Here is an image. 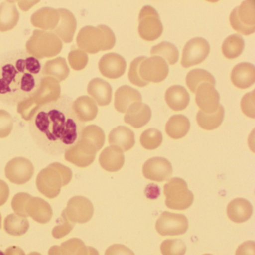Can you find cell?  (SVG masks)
I'll return each mask as SVG.
<instances>
[{
  "label": "cell",
  "instance_id": "cell-1",
  "mask_svg": "<svg viewBox=\"0 0 255 255\" xmlns=\"http://www.w3.org/2000/svg\"><path fill=\"white\" fill-rule=\"evenodd\" d=\"M66 95L41 107L29 121V130L41 150L59 156L75 144L80 137L82 124Z\"/></svg>",
  "mask_w": 255,
  "mask_h": 255
},
{
  "label": "cell",
  "instance_id": "cell-2",
  "mask_svg": "<svg viewBox=\"0 0 255 255\" xmlns=\"http://www.w3.org/2000/svg\"><path fill=\"white\" fill-rule=\"evenodd\" d=\"M43 75L38 59L23 50L0 56V101L15 105L36 90Z\"/></svg>",
  "mask_w": 255,
  "mask_h": 255
},
{
  "label": "cell",
  "instance_id": "cell-3",
  "mask_svg": "<svg viewBox=\"0 0 255 255\" xmlns=\"http://www.w3.org/2000/svg\"><path fill=\"white\" fill-rule=\"evenodd\" d=\"M168 71V64L162 58L140 56L131 62L128 77L132 84L144 87L150 82L158 83L163 81Z\"/></svg>",
  "mask_w": 255,
  "mask_h": 255
},
{
  "label": "cell",
  "instance_id": "cell-4",
  "mask_svg": "<svg viewBox=\"0 0 255 255\" xmlns=\"http://www.w3.org/2000/svg\"><path fill=\"white\" fill-rule=\"evenodd\" d=\"M60 97L59 82L53 77H44L35 92L17 104V113L25 121H30L41 107L57 101Z\"/></svg>",
  "mask_w": 255,
  "mask_h": 255
},
{
  "label": "cell",
  "instance_id": "cell-5",
  "mask_svg": "<svg viewBox=\"0 0 255 255\" xmlns=\"http://www.w3.org/2000/svg\"><path fill=\"white\" fill-rule=\"evenodd\" d=\"M73 173L68 167L53 162L38 173L36 186L42 195L50 199L56 198L61 189L72 180Z\"/></svg>",
  "mask_w": 255,
  "mask_h": 255
},
{
  "label": "cell",
  "instance_id": "cell-6",
  "mask_svg": "<svg viewBox=\"0 0 255 255\" xmlns=\"http://www.w3.org/2000/svg\"><path fill=\"white\" fill-rule=\"evenodd\" d=\"M77 44L80 50L95 54L101 50L113 49L116 44V36L112 29L105 25H99L98 27L87 26L79 32Z\"/></svg>",
  "mask_w": 255,
  "mask_h": 255
},
{
  "label": "cell",
  "instance_id": "cell-7",
  "mask_svg": "<svg viewBox=\"0 0 255 255\" xmlns=\"http://www.w3.org/2000/svg\"><path fill=\"white\" fill-rule=\"evenodd\" d=\"M62 41L52 32L35 29L26 44V52L35 59L57 56L62 50Z\"/></svg>",
  "mask_w": 255,
  "mask_h": 255
},
{
  "label": "cell",
  "instance_id": "cell-8",
  "mask_svg": "<svg viewBox=\"0 0 255 255\" xmlns=\"http://www.w3.org/2000/svg\"><path fill=\"white\" fill-rule=\"evenodd\" d=\"M164 195L165 205L171 210H186L194 201L193 193L188 189L186 182L180 177L171 178L164 186Z\"/></svg>",
  "mask_w": 255,
  "mask_h": 255
},
{
  "label": "cell",
  "instance_id": "cell-9",
  "mask_svg": "<svg viewBox=\"0 0 255 255\" xmlns=\"http://www.w3.org/2000/svg\"><path fill=\"white\" fill-rule=\"evenodd\" d=\"M255 1L247 0L233 10L230 14V23L234 30L245 35L255 31Z\"/></svg>",
  "mask_w": 255,
  "mask_h": 255
},
{
  "label": "cell",
  "instance_id": "cell-10",
  "mask_svg": "<svg viewBox=\"0 0 255 255\" xmlns=\"http://www.w3.org/2000/svg\"><path fill=\"white\" fill-rule=\"evenodd\" d=\"M138 22V34L144 41H155L162 35L163 26L159 14L153 7L144 6L141 8Z\"/></svg>",
  "mask_w": 255,
  "mask_h": 255
},
{
  "label": "cell",
  "instance_id": "cell-11",
  "mask_svg": "<svg viewBox=\"0 0 255 255\" xmlns=\"http://www.w3.org/2000/svg\"><path fill=\"white\" fill-rule=\"evenodd\" d=\"M188 228L189 222L183 214L163 212L156 222V231L162 236L182 235Z\"/></svg>",
  "mask_w": 255,
  "mask_h": 255
},
{
  "label": "cell",
  "instance_id": "cell-12",
  "mask_svg": "<svg viewBox=\"0 0 255 255\" xmlns=\"http://www.w3.org/2000/svg\"><path fill=\"white\" fill-rule=\"evenodd\" d=\"M97 152L90 143L79 138L65 152V159L79 168H86L93 163Z\"/></svg>",
  "mask_w": 255,
  "mask_h": 255
},
{
  "label": "cell",
  "instance_id": "cell-13",
  "mask_svg": "<svg viewBox=\"0 0 255 255\" xmlns=\"http://www.w3.org/2000/svg\"><path fill=\"white\" fill-rule=\"evenodd\" d=\"M210 50V44L204 38L199 37L189 40L183 50L182 66L189 68L201 63L208 56Z\"/></svg>",
  "mask_w": 255,
  "mask_h": 255
},
{
  "label": "cell",
  "instance_id": "cell-14",
  "mask_svg": "<svg viewBox=\"0 0 255 255\" xmlns=\"http://www.w3.org/2000/svg\"><path fill=\"white\" fill-rule=\"evenodd\" d=\"M35 172L33 164L24 157H15L7 163L5 177L14 184L23 185L32 178Z\"/></svg>",
  "mask_w": 255,
  "mask_h": 255
},
{
  "label": "cell",
  "instance_id": "cell-15",
  "mask_svg": "<svg viewBox=\"0 0 255 255\" xmlns=\"http://www.w3.org/2000/svg\"><path fill=\"white\" fill-rule=\"evenodd\" d=\"M64 211L71 222L83 224L92 219L95 209L90 200L86 197L74 196L68 201Z\"/></svg>",
  "mask_w": 255,
  "mask_h": 255
},
{
  "label": "cell",
  "instance_id": "cell-16",
  "mask_svg": "<svg viewBox=\"0 0 255 255\" xmlns=\"http://www.w3.org/2000/svg\"><path fill=\"white\" fill-rule=\"evenodd\" d=\"M142 172L147 180L163 182L172 175V165L165 158L156 156L144 162Z\"/></svg>",
  "mask_w": 255,
  "mask_h": 255
},
{
  "label": "cell",
  "instance_id": "cell-17",
  "mask_svg": "<svg viewBox=\"0 0 255 255\" xmlns=\"http://www.w3.org/2000/svg\"><path fill=\"white\" fill-rule=\"evenodd\" d=\"M195 102L201 111L211 114L219 108V94L215 86L210 83H202L195 91Z\"/></svg>",
  "mask_w": 255,
  "mask_h": 255
},
{
  "label": "cell",
  "instance_id": "cell-18",
  "mask_svg": "<svg viewBox=\"0 0 255 255\" xmlns=\"http://www.w3.org/2000/svg\"><path fill=\"white\" fill-rule=\"evenodd\" d=\"M127 62L117 53H107L102 56L98 63L101 74L109 79H118L125 74Z\"/></svg>",
  "mask_w": 255,
  "mask_h": 255
},
{
  "label": "cell",
  "instance_id": "cell-19",
  "mask_svg": "<svg viewBox=\"0 0 255 255\" xmlns=\"http://www.w3.org/2000/svg\"><path fill=\"white\" fill-rule=\"evenodd\" d=\"M26 213L35 222L46 224L53 217V209L45 200L39 197H31L26 204Z\"/></svg>",
  "mask_w": 255,
  "mask_h": 255
},
{
  "label": "cell",
  "instance_id": "cell-20",
  "mask_svg": "<svg viewBox=\"0 0 255 255\" xmlns=\"http://www.w3.org/2000/svg\"><path fill=\"white\" fill-rule=\"evenodd\" d=\"M60 20L57 27L52 31L61 41L69 44L74 39L77 29V20L73 13L67 9H59Z\"/></svg>",
  "mask_w": 255,
  "mask_h": 255
},
{
  "label": "cell",
  "instance_id": "cell-21",
  "mask_svg": "<svg viewBox=\"0 0 255 255\" xmlns=\"http://www.w3.org/2000/svg\"><path fill=\"white\" fill-rule=\"evenodd\" d=\"M60 20L59 9L44 8L35 11L31 17V23L35 27L43 31L52 32L57 27Z\"/></svg>",
  "mask_w": 255,
  "mask_h": 255
},
{
  "label": "cell",
  "instance_id": "cell-22",
  "mask_svg": "<svg viewBox=\"0 0 255 255\" xmlns=\"http://www.w3.org/2000/svg\"><path fill=\"white\" fill-rule=\"evenodd\" d=\"M151 116V110L149 106L141 102L135 103L127 110L125 122L132 128L139 129L150 122Z\"/></svg>",
  "mask_w": 255,
  "mask_h": 255
},
{
  "label": "cell",
  "instance_id": "cell-23",
  "mask_svg": "<svg viewBox=\"0 0 255 255\" xmlns=\"http://www.w3.org/2000/svg\"><path fill=\"white\" fill-rule=\"evenodd\" d=\"M125 161L123 150L114 145L106 147L99 156L100 165L109 172H116L122 169Z\"/></svg>",
  "mask_w": 255,
  "mask_h": 255
},
{
  "label": "cell",
  "instance_id": "cell-24",
  "mask_svg": "<svg viewBox=\"0 0 255 255\" xmlns=\"http://www.w3.org/2000/svg\"><path fill=\"white\" fill-rule=\"evenodd\" d=\"M231 80L239 89H247L255 81V68L252 64L242 62L234 66L231 71Z\"/></svg>",
  "mask_w": 255,
  "mask_h": 255
},
{
  "label": "cell",
  "instance_id": "cell-25",
  "mask_svg": "<svg viewBox=\"0 0 255 255\" xmlns=\"http://www.w3.org/2000/svg\"><path fill=\"white\" fill-rule=\"evenodd\" d=\"M141 93L129 86H122L115 93L114 105L119 113H126L130 106L135 103L141 102Z\"/></svg>",
  "mask_w": 255,
  "mask_h": 255
},
{
  "label": "cell",
  "instance_id": "cell-26",
  "mask_svg": "<svg viewBox=\"0 0 255 255\" xmlns=\"http://www.w3.org/2000/svg\"><path fill=\"white\" fill-rule=\"evenodd\" d=\"M253 212L252 204L243 198H235L228 204L227 215L235 223H243L250 219Z\"/></svg>",
  "mask_w": 255,
  "mask_h": 255
},
{
  "label": "cell",
  "instance_id": "cell-27",
  "mask_svg": "<svg viewBox=\"0 0 255 255\" xmlns=\"http://www.w3.org/2000/svg\"><path fill=\"white\" fill-rule=\"evenodd\" d=\"M72 107L74 114L80 122H91L98 115V106L90 97H79L73 102Z\"/></svg>",
  "mask_w": 255,
  "mask_h": 255
},
{
  "label": "cell",
  "instance_id": "cell-28",
  "mask_svg": "<svg viewBox=\"0 0 255 255\" xmlns=\"http://www.w3.org/2000/svg\"><path fill=\"white\" fill-rule=\"evenodd\" d=\"M87 92L101 107L107 106L111 102L113 89L110 83L102 79L95 78L91 80L88 85Z\"/></svg>",
  "mask_w": 255,
  "mask_h": 255
},
{
  "label": "cell",
  "instance_id": "cell-29",
  "mask_svg": "<svg viewBox=\"0 0 255 255\" xmlns=\"http://www.w3.org/2000/svg\"><path fill=\"white\" fill-rule=\"evenodd\" d=\"M135 142L134 132L127 127H117L112 129L109 135V143L122 149L123 152L132 149Z\"/></svg>",
  "mask_w": 255,
  "mask_h": 255
},
{
  "label": "cell",
  "instance_id": "cell-30",
  "mask_svg": "<svg viewBox=\"0 0 255 255\" xmlns=\"http://www.w3.org/2000/svg\"><path fill=\"white\" fill-rule=\"evenodd\" d=\"M165 99L168 107L174 111H181L185 110L189 104V93L183 86H171L167 89L165 94Z\"/></svg>",
  "mask_w": 255,
  "mask_h": 255
},
{
  "label": "cell",
  "instance_id": "cell-31",
  "mask_svg": "<svg viewBox=\"0 0 255 255\" xmlns=\"http://www.w3.org/2000/svg\"><path fill=\"white\" fill-rule=\"evenodd\" d=\"M20 14L13 2H5L0 5V32L14 29L19 22Z\"/></svg>",
  "mask_w": 255,
  "mask_h": 255
},
{
  "label": "cell",
  "instance_id": "cell-32",
  "mask_svg": "<svg viewBox=\"0 0 255 255\" xmlns=\"http://www.w3.org/2000/svg\"><path fill=\"white\" fill-rule=\"evenodd\" d=\"M190 129V122L183 115H174L165 125V132L173 139H180L187 135Z\"/></svg>",
  "mask_w": 255,
  "mask_h": 255
},
{
  "label": "cell",
  "instance_id": "cell-33",
  "mask_svg": "<svg viewBox=\"0 0 255 255\" xmlns=\"http://www.w3.org/2000/svg\"><path fill=\"white\" fill-rule=\"evenodd\" d=\"M42 73L44 77H53L60 83L68 78L70 69L64 58L57 57L46 62Z\"/></svg>",
  "mask_w": 255,
  "mask_h": 255
},
{
  "label": "cell",
  "instance_id": "cell-34",
  "mask_svg": "<svg viewBox=\"0 0 255 255\" xmlns=\"http://www.w3.org/2000/svg\"><path fill=\"white\" fill-rule=\"evenodd\" d=\"M225 117V110L222 105L215 113L208 114L204 112L199 111L197 113L196 119L198 125L206 130H213L220 126Z\"/></svg>",
  "mask_w": 255,
  "mask_h": 255
},
{
  "label": "cell",
  "instance_id": "cell-35",
  "mask_svg": "<svg viewBox=\"0 0 255 255\" xmlns=\"http://www.w3.org/2000/svg\"><path fill=\"white\" fill-rule=\"evenodd\" d=\"M4 228L5 231L11 235L21 236L29 230V221L26 217L11 213L5 218Z\"/></svg>",
  "mask_w": 255,
  "mask_h": 255
},
{
  "label": "cell",
  "instance_id": "cell-36",
  "mask_svg": "<svg viewBox=\"0 0 255 255\" xmlns=\"http://www.w3.org/2000/svg\"><path fill=\"white\" fill-rule=\"evenodd\" d=\"M244 47V40L241 35L234 34L228 36L223 41L222 45V53L227 59H236L242 54Z\"/></svg>",
  "mask_w": 255,
  "mask_h": 255
},
{
  "label": "cell",
  "instance_id": "cell-37",
  "mask_svg": "<svg viewBox=\"0 0 255 255\" xmlns=\"http://www.w3.org/2000/svg\"><path fill=\"white\" fill-rule=\"evenodd\" d=\"M186 83L191 92L195 93L197 88L202 83H210L215 86L216 80L208 71L198 68L192 70L188 73L186 77Z\"/></svg>",
  "mask_w": 255,
  "mask_h": 255
},
{
  "label": "cell",
  "instance_id": "cell-38",
  "mask_svg": "<svg viewBox=\"0 0 255 255\" xmlns=\"http://www.w3.org/2000/svg\"><path fill=\"white\" fill-rule=\"evenodd\" d=\"M80 138L90 143L99 151L105 143V133L100 127L97 125H89L83 128Z\"/></svg>",
  "mask_w": 255,
  "mask_h": 255
},
{
  "label": "cell",
  "instance_id": "cell-39",
  "mask_svg": "<svg viewBox=\"0 0 255 255\" xmlns=\"http://www.w3.org/2000/svg\"><path fill=\"white\" fill-rule=\"evenodd\" d=\"M150 54L162 58L170 65H174L178 61V50L174 44L167 41L153 46L150 50Z\"/></svg>",
  "mask_w": 255,
  "mask_h": 255
},
{
  "label": "cell",
  "instance_id": "cell-40",
  "mask_svg": "<svg viewBox=\"0 0 255 255\" xmlns=\"http://www.w3.org/2000/svg\"><path fill=\"white\" fill-rule=\"evenodd\" d=\"M162 132L154 128L146 129L140 137V143L144 148L149 150H155L161 145L162 142Z\"/></svg>",
  "mask_w": 255,
  "mask_h": 255
},
{
  "label": "cell",
  "instance_id": "cell-41",
  "mask_svg": "<svg viewBox=\"0 0 255 255\" xmlns=\"http://www.w3.org/2000/svg\"><path fill=\"white\" fill-rule=\"evenodd\" d=\"M160 250L162 255H185L186 246L180 239H168L162 242Z\"/></svg>",
  "mask_w": 255,
  "mask_h": 255
},
{
  "label": "cell",
  "instance_id": "cell-42",
  "mask_svg": "<svg viewBox=\"0 0 255 255\" xmlns=\"http://www.w3.org/2000/svg\"><path fill=\"white\" fill-rule=\"evenodd\" d=\"M61 250L64 255H88L89 249L80 239L74 238L62 243Z\"/></svg>",
  "mask_w": 255,
  "mask_h": 255
},
{
  "label": "cell",
  "instance_id": "cell-43",
  "mask_svg": "<svg viewBox=\"0 0 255 255\" xmlns=\"http://www.w3.org/2000/svg\"><path fill=\"white\" fill-rule=\"evenodd\" d=\"M89 62L87 53L80 49L71 50L68 54V62L73 69L81 71L84 69Z\"/></svg>",
  "mask_w": 255,
  "mask_h": 255
},
{
  "label": "cell",
  "instance_id": "cell-44",
  "mask_svg": "<svg viewBox=\"0 0 255 255\" xmlns=\"http://www.w3.org/2000/svg\"><path fill=\"white\" fill-rule=\"evenodd\" d=\"M32 195L25 192L16 194L11 201V207L16 214L23 217H27L26 213V204Z\"/></svg>",
  "mask_w": 255,
  "mask_h": 255
},
{
  "label": "cell",
  "instance_id": "cell-45",
  "mask_svg": "<svg viewBox=\"0 0 255 255\" xmlns=\"http://www.w3.org/2000/svg\"><path fill=\"white\" fill-rule=\"evenodd\" d=\"M14 126V121L6 110H0V138H5L11 134Z\"/></svg>",
  "mask_w": 255,
  "mask_h": 255
},
{
  "label": "cell",
  "instance_id": "cell-46",
  "mask_svg": "<svg viewBox=\"0 0 255 255\" xmlns=\"http://www.w3.org/2000/svg\"><path fill=\"white\" fill-rule=\"evenodd\" d=\"M61 220H62V223L53 228V236L55 238H62L69 234L71 230L74 228V224H75L68 219L64 210L62 212V216H61Z\"/></svg>",
  "mask_w": 255,
  "mask_h": 255
},
{
  "label": "cell",
  "instance_id": "cell-47",
  "mask_svg": "<svg viewBox=\"0 0 255 255\" xmlns=\"http://www.w3.org/2000/svg\"><path fill=\"white\" fill-rule=\"evenodd\" d=\"M241 109L243 113L248 117L255 119V91L246 94L242 98Z\"/></svg>",
  "mask_w": 255,
  "mask_h": 255
},
{
  "label": "cell",
  "instance_id": "cell-48",
  "mask_svg": "<svg viewBox=\"0 0 255 255\" xmlns=\"http://www.w3.org/2000/svg\"><path fill=\"white\" fill-rule=\"evenodd\" d=\"M104 255H135V254L125 245L114 244L106 250Z\"/></svg>",
  "mask_w": 255,
  "mask_h": 255
},
{
  "label": "cell",
  "instance_id": "cell-49",
  "mask_svg": "<svg viewBox=\"0 0 255 255\" xmlns=\"http://www.w3.org/2000/svg\"><path fill=\"white\" fill-rule=\"evenodd\" d=\"M235 255H255V243L252 240L245 242L239 246Z\"/></svg>",
  "mask_w": 255,
  "mask_h": 255
},
{
  "label": "cell",
  "instance_id": "cell-50",
  "mask_svg": "<svg viewBox=\"0 0 255 255\" xmlns=\"http://www.w3.org/2000/svg\"><path fill=\"white\" fill-rule=\"evenodd\" d=\"M10 189L4 180H0V207L4 205L9 198Z\"/></svg>",
  "mask_w": 255,
  "mask_h": 255
},
{
  "label": "cell",
  "instance_id": "cell-51",
  "mask_svg": "<svg viewBox=\"0 0 255 255\" xmlns=\"http://www.w3.org/2000/svg\"><path fill=\"white\" fill-rule=\"evenodd\" d=\"M5 255H25L23 249L17 246H11L6 249L5 252Z\"/></svg>",
  "mask_w": 255,
  "mask_h": 255
},
{
  "label": "cell",
  "instance_id": "cell-52",
  "mask_svg": "<svg viewBox=\"0 0 255 255\" xmlns=\"http://www.w3.org/2000/svg\"><path fill=\"white\" fill-rule=\"evenodd\" d=\"M49 255H64L59 246H53L49 251Z\"/></svg>",
  "mask_w": 255,
  "mask_h": 255
},
{
  "label": "cell",
  "instance_id": "cell-53",
  "mask_svg": "<svg viewBox=\"0 0 255 255\" xmlns=\"http://www.w3.org/2000/svg\"><path fill=\"white\" fill-rule=\"evenodd\" d=\"M88 249H89L88 255H99V253H98L97 249H94V248L92 247H88Z\"/></svg>",
  "mask_w": 255,
  "mask_h": 255
},
{
  "label": "cell",
  "instance_id": "cell-54",
  "mask_svg": "<svg viewBox=\"0 0 255 255\" xmlns=\"http://www.w3.org/2000/svg\"><path fill=\"white\" fill-rule=\"evenodd\" d=\"M29 255H41V254L38 253V252H32V253L29 254Z\"/></svg>",
  "mask_w": 255,
  "mask_h": 255
},
{
  "label": "cell",
  "instance_id": "cell-55",
  "mask_svg": "<svg viewBox=\"0 0 255 255\" xmlns=\"http://www.w3.org/2000/svg\"><path fill=\"white\" fill-rule=\"evenodd\" d=\"M1 227H2V216H1V213H0V229H1Z\"/></svg>",
  "mask_w": 255,
  "mask_h": 255
},
{
  "label": "cell",
  "instance_id": "cell-56",
  "mask_svg": "<svg viewBox=\"0 0 255 255\" xmlns=\"http://www.w3.org/2000/svg\"><path fill=\"white\" fill-rule=\"evenodd\" d=\"M0 255H5V253H4V252H2V251L0 250Z\"/></svg>",
  "mask_w": 255,
  "mask_h": 255
},
{
  "label": "cell",
  "instance_id": "cell-57",
  "mask_svg": "<svg viewBox=\"0 0 255 255\" xmlns=\"http://www.w3.org/2000/svg\"><path fill=\"white\" fill-rule=\"evenodd\" d=\"M210 255V254H205V255Z\"/></svg>",
  "mask_w": 255,
  "mask_h": 255
}]
</instances>
